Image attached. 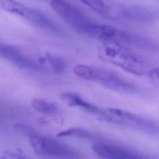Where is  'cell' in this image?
Returning <instances> with one entry per match:
<instances>
[{
  "mask_svg": "<svg viewBox=\"0 0 159 159\" xmlns=\"http://www.w3.org/2000/svg\"><path fill=\"white\" fill-rule=\"evenodd\" d=\"M103 43L98 52L99 56L102 60L135 75L147 74L150 69L148 61L130 49L128 46L114 43Z\"/></svg>",
  "mask_w": 159,
  "mask_h": 159,
  "instance_id": "1",
  "label": "cell"
},
{
  "mask_svg": "<svg viewBox=\"0 0 159 159\" xmlns=\"http://www.w3.org/2000/svg\"><path fill=\"white\" fill-rule=\"evenodd\" d=\"M80 78L98 83L106 88L124 93H137L139 87L134 83L107 68L88 65H79L73 69Z\"/></svg>",
  "mask_w": 159,
  "mask_h": 159,
  "instance_id": "2",
  "label": "cell"
},
{
  "mask_svg": "<svg viewBox=\"0 0 159 159\" xmlns=\"http://www.w3.org/2000/svg\"><path fill=\"white\" fill-rule=\"evenodd\" d=\"M102 120L150 135L159 134V124L155 121L120 109H103L98 117Z\"/></svg>",
  "mask_w": 159,
  "mask_h": 159,
  "instance_id": "3",
  "label": "cell"
},
{
  "mask_svg": "<svg viewBox=\"0 0 159 159\" xmlns=\"http://www.w3.org/2000/svg\"><path fill=\"white\" fill-rule=\"evenodd\" d=\"M50 6L58 16L75 31L93 37L98 23L64 0H51Z\"/></svg>",
  "mask_w": 159,
  "mask_h": 159,
  "instance_id": "4",
  "label": "cell"
},
{
  "mask_svg": "<svg viewBox=\"0 0 159 159\" xmlns=\"http://www.w3.org/2000/svg\"><path fill=\"white\" fill-rule=\"evenodd\" d=\"M28 136L34 152L39 156L58 158L80 157L78 151L60 141L34 132L29 133Z\"/></svg>",
  "mask_w": 159,
  "mask_h": 159,
  "instance_id": "5",
  "label": "cell"
},
{
  "mask_svg": "<svg viewBox=\"0 0 159 159\" xmlns=\"http://www.w3.org/2000/svg\"><path fill=\"white\" fill-rule=\"evenodd\" d=\"M0 58L21 69L37 70L41 68V62L24 53L17 47L0 41Z\"/></svg>",
  "mask_w": 159,
  "mask_h": 159,
  "instance_id": "6",
  "label": "cell"
},
{
  "mask_svg": "<svg viewBox=\"0 0 159 159\" xmlns=\"http://www.w3.org/2000/svg\"><path fill=\"white\" fill-rule=\"evenodd\" d=\"M99 15L111 20H124L125 3L116 0H79Z\"/></svg>",
  "mask_w": 159,
  "mask_h": 159,
  "instance_id": "7",
  "label": "cell"
},
{
  "mask_svg": "<svg viewBox=\"0 0 159 159\" xmlns=\"http://www.w3.org/2000/svg\"><path fill=\"white\" fill-rule=\"evenodd\" d=\"M93 152L99 157L106 159H138L143 157L137 152L125 147L98 142L92 146Z\"/></svg>",
  "mask_w": 159,
  "mask_h": 159,
  "instance_id": "8",
  "label": "cell"
},
{
  "mask_svg": "<svg viewBox=\"0 0 159 159\" xmlns=\"http://www.w3.org/2000/svg\"><path fill=\"white\" fill-rule=\"evenodd\" d=\"M27 20L46 30L56 34H61L59 27L43 12L22 5L18 14Z\"/></svg>",
  "mask_w": 159,
  "mask_h": 159,
  "instance_id": "9",
  "label": "cell"
},
{
  "mask_svg": "<svg viewBox=\"0 0 159 159\" xmlns=\"http://www.w3.org/2000/svg\"><path fill=\"white\" fill-rule=\"evenodd\" d=\"M157 13L153 9L142 6L126 4L124 20L136 22H148L157 17Z\"/></svg>",
  "mask_w": 159,
  "mask_h": 159,
  "instance_id": "10",
  "label": "cell"
},
{
  "mask_svg": "<svg viewBox=\"0 0 159 159\" xmlns=\"http://www.w3.org/2000/svg\"><path fill=\"white\" fill-rule=\"evenodd\" d=\"M60 98L68 106L81 108L90 114L96 116L98 117L101 114L103 109L83 99L81 96L74 92H64L60 94Z\"/></svg>",
  "mask_w": 159,
  "mask_h": 159,
  "instance_id": "11",
  "label": "cell"
},
{
  "mask_svg": "<svg viewBox=\"0 0 159 159\" xmlns=\"http://www.w3.org/2000/svg\"><path fill=\"white\" fill-rule=\"evenodd\" d=\"M59 137H72L83 140L93 141L102 140L101 137L91 131L79 127H72L59 132L57 134Z\"/></svg>",
  "mask_w": 159,
  "mask_h": 159,
  "instance_id": "12",
  "label": "cell"
},
{
  "mask_svg": "<svg viewBox=\"0 0 159 159\" xmlns=\"http://www.w3.org/2000/svg\"><path fill=\"white\" fill-rule=\"evenodd\" d=\"M31 106L38 112L45 115H54L59 111L58 106L55 103L42 98L33 99Z\"/></svg>",
  "mask_w": 159,
  "mask_h": 159,
  "instance_id": "13",
  "label": "cell"
},
{
  "mask_svg": "<svg viewBox=\"0 0 159 159\" xmlns=\"http://www.w3.org/2000/svg\"><path fill=\"white\" fill-rule=\"evenodd\" d=\"M44 61L47 62L52 70L57 73H61L66 69V63L61 57L47 53L43 58Z\"/></svg>",
  "mask_w": 159,
  "mask_h": 159,
  "instance_id": "14",
  "label": "cell"
},
{
  "mask_svg": "<svg viewBox=\"0 0 159 159\" xmlns=\"http://www.w3.org/2000/svg\"><path fill=\"white\" fill-rule=\"evenodd\" d=\"M146 75L152 84L159 87V67L150 68Z\"/></svg>",
  "mask_w": 159,
  "mask_h": 159,
  "instance_id": "15",
  "label": "cell"
}]
</instances>
